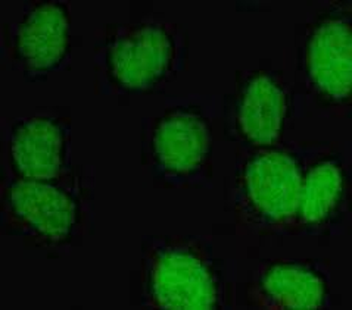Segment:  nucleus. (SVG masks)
<instances>
[{
	"label": "nucleus",
	"mask_w": 352,
	"mask_h": 310,
	"mask_svg": "<svg viewBox=\"0 0 352 310\" xmlns=\"http://www.w3.org/2000/svg\"><path fill=\"white\" fill-rule=\"evenodd\" d=\"M93 218V174L74 167L59 178L19 180L3 172L2 231L45 252H67Z\"/></svg>",
	"instance_id": "1"
},
{
	"label": "nucleus",
	"mask_w": 352,
	"mask_h": 310,
	"mask_svg": "<svg viewBox=\"0 0 352 310\" xmlns=\"http://www.w3.org/2000/svg\"><path fill=\"white\" fill-rule=\"evenodd\" d=\"M330 143H278L246 150L234 167L232 202L248 231L294 237L309 162Z\"/></svg>",
	"instance_id": "2"
},
{
	"label": "nucleus",
	"mask_w": 352,
	"mask_h": 310,
	"mask_svg": "<svg viewBox=\"0 0 352 310\" xmlns=\"http://www.w3.org/2000/svg\"><path fill=\"white\" fill-rule=\"evenodd\" d=\"M233 272L198 235H153L142 244V303L157 309L232 307Z\"/></svg>",
	"instance_id": "3"
},
{
	"label": "nucleus",
	"mask_w": 352,
	"mask_h": 310,
	"mask_svg": "<svg viewBox=\"0 0 352 310\" xmlns=\"http://www.w3.org/2000/svg\"><path fill=\"white\" fill-rule=\"evenodd\" d=\"M189 36L167 21L103 27L93 46L98 88L103 95H143L186 69Z\"/></svg>",
	"instance_id": "4"
},
{
	"label": "nucleus",
	"mask_w": 352,
	"mask_h": 310,
	"mask_svg": "<svg viewBox=\"0 0 352 310\" xmlns=\"http://www.w3.org/2000/svg\"><path fill=\"white\" fill-rule=\"evenodd\" d=\"M214 134L199 103L180 102L142 127V163L151 177L174 189L205 187L212 178Z\"/></svg>",
	"instance_id": "5"
},
{
	"label": "nucleus",
	"mask_w": 352,
	"mask_h": 310,
	"mask_svg": "<svg viewBox=\"0 0 352 310\" xmlns=\"http://www.w3.org/2000/svg\"><path fill=\"white\" fill-rule=\"evenodd\" d=\"M352 18L349 2L322 8L298 38V74L307 95L323 110L351 105Z\"/></svg>",
	"instance_id": "6"
},
{
	"label": "nucleus",
	"mask_w": 352,
	"mask_h": 310,
	"mask_svg": "<svg viewBox=\"0 0 352 310\" xmlns=\"http://www.w3.org/2000/svg\"><path fill=\"white\" fill-rule=\"evenodd\" d=\"M291 93L280 72H239L226 97L223 117L229 137L246 150L278 144L291 117Z\"/></svg>",
	"instance_id": "7"
},
{
	"label": "nucleus",
	"mask_w": 352,
	"mask_h": 310,
	"mask_svg": "<svg viewBox=\"0 0 352 310\" xmlns=\"http://www.w3.org/2000/svg\"><path fill=\"white\" fill-rule=\"evenodd\" d=\"M3 56L27 81L64 71L71 59V12L65 2H25L23 15L3 27Z\"/></svg>",
	"instance_id": "8"
},
{
	"label": "nucleus",
	"mask_w": 352,
	"mask_h": 310,
	"mask_svg": "<svg viewBox=\"0 0 352 310\" xmlns=\"http://www.w3.org/2000/svg\"><path fill=\"white\" fill-rule=\"evenodd\" d=\"M72 130L67 118L27 115L2 123L3 172L19 180L45 181L74 169Z\"/></svg>",
	"instance_id": "9"
},
{
	"label": "nucleus",
	"mask_w": 352,
	"mask_h": 310,
	"mask_svg": "<svg viewBox=\"0 0 352 310\" xmlns=\"http://www.w3.org/2000/svg\"><path fill=\"white\" fill-rule=\"evenodd\" d=\"M351 208L348 154L332 143L309 162L299 198L295 235L342 234Z\"/></svg>",
	"instance_id": "10"
},
{
	"label": "nucleus",
	"mask_w": 352,
	"mask_h": 310,
	"mask_svg": "<svg viewBox=\"0 0 352 310\" xmlns=\"http://www.w3.org/2000/svg\"><path fill=\"white\" fill-rule=\"evenodd\" d=\"M332 275L318 259L264 261L246 296L265 309H324L332 303Z\"/></svg>",
	"instance_id": "11"
}]
</instances>
